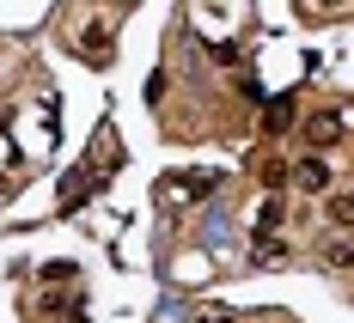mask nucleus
I'll return each mask as SVG.
<instances>
[{"instance_id":"nucleus-5","label":"nucleus","mask_w":354,"mask_h":323,"mask_svg":"<svg viewBox=\"0 0 354 323\" xmlns=\"http://www.w3.org/2000/svg\"><path fill=\"white\" fill-rule=\"evenodd\" d=\"M287 128H293V98H275L263 116V135H287Z\"/></svg>"},{"instance_id":"nucleus-7","label":"nucleus","mask_w":354,"mask_h":323,"mask_svg":"<svg viewBox=\"0 0 354 323\" xmlns=\"http://www.w3.org/2000/svg\"><path fill=\"white\" fill-rule=\"evenodd\" d=\"M330 219H336V226H354V189H348V195H336V202H330Z\"/></svg>"},{"instance_id":"nucleus-6","label":"nucleus","mask_w":354,"mask_h":323,"mask_svg":"<svg viewBox=\"0 0 354 323\" xmlns=\"http://www.w3.org/2000/svg\"><path fill=\"white\" fill-rule=\"evenodd\" d=\"M324 262H330V268H354V238H330Z\"/></svg>"},{"instance_id":"nucleus-8","label":"nucleus","mask_w":354,"mask_h":323,"mask_svg":"<svg viewBox=\"0 0 354 323\" xmlns=\"http://www.w3.org/2000/svg\"><path fill=\"white\" fill-rule=\"evenodd\" d=\"M196 323H232V317H220V311H214V317H196Z\"/></svg>"},{"instance_id":"nucleus-4","label":"nucleus","mask_w":354,"mask_h":323,"mask_svg":"<svg viewBox=\"0 0 354 323\" xmlns=\"http://www.w3.org/2000/svg\"><path fill=\"white\" fill-rule=\"evenodd\" d=\"M80 55H86V61H104L110 55V25L104 19H92V25L80 31Z\"/></svg>"},{"instance_id":"nucleus-1","label":"nucleus","mask_w":354,"mask_h":323,"mask_svg":"<svg viewBox=\"0 0 354 323\" xmlns=\"http://www.w3.org/2000/svg\"><path fill=\"white\" fill-rule=\"evenodd\" d=\"M214 189H220V177H214V171H177V177L159 183V202H165V208H177V202H202V195H214Z\"/></svg>"},{"instance_id":"nucleus-2","label":"nucleus","mask_w":354,"mask_h":323,"mask_svg":"<svg viewBox=\"0 0 354 323\" xmlns=\"http://www.w3.org/2000/svg\"><path fill=\"white\" fill-rule=\"evenodd\" d=\"M348 122H354V110H348V104L312 110V116H306V141H312V146H330V141H342V135H348Z\"/></svg>"},{"instance_id":"nucleus-3","label":"nucleus","mask_w":354,"mask_h":323,"mask_svg":"<svg viewBox=\"0 0 354 323\" xmlns=\"http://www.w3.org/2000/svg\"><path fill=\"white\" fill-rule=\"evenodd\" d=\"M293 183H299L306 195H324V189H330V165H324L318 153H306V159L293 165Z\"/></svg>"}]
</instances>
